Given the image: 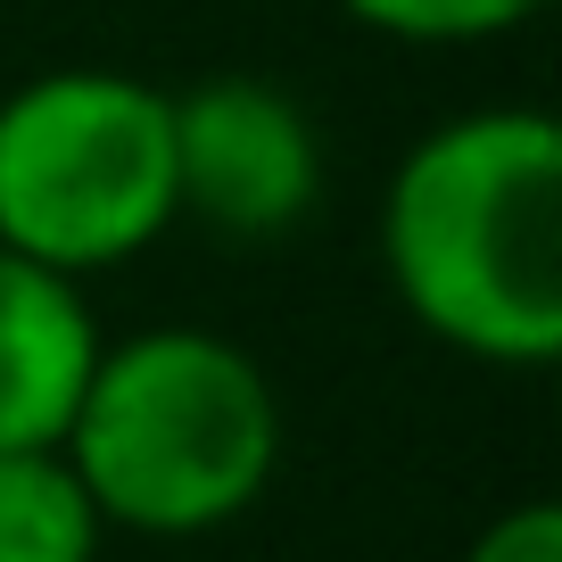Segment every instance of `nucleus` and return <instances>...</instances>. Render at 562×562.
<instances>
[{
  "label": "nucleus",
  "mask_w": 562,
  "mask_h": 562,
  "mask_svg": "<svg viewBox=\"0 0 562 562\" xmlns=\"http://www.w3.org/2000/svg\"><path fill=\"white\" fill-rule=\"evenodd\" d=\"M397 306L472 364H554L562 348V133L546 108H463L430 124L381 191Z\"/></svg>",
  "instance_id": "obj_1"
},
{
  "label": "nucleus",
  "mask_w": 562,
  "mask_h": 562,
  "mask_svg": "<svg viewBox=\"0 0 562 562\" xmlns=\"http://www.w3.org/2000/svg\"><path fill=\"white\" fill-rule=\"evenodd\" d=\"M58 456L108 529L207 538L240 521L281 463V405L248 348L199 323L100 339Z\"/></svg>",
  "instance_id": "obj_2"
},
{
  "label": "nucleus",
  "mask_w": 562,
  "mask_h": 562,
  "mask_svg": "<svg viewBox=\"0 0 562 562\" xmlns=\"http://www.w3.org/2000/svg\"><path fill=\"white\" fill-rule=\"evenodd\" d=\"M175 215V100L116 67H50L0 100V248L91 281Z\"/></svg>",
  "instance_id": "obj_3"
},
{
  "label": "nucleus",
  "mask_w": 562,
  "mask_h": 562,
  "mask_svg": "<svg viewBox=\"0 0 562 562\" xmlns=\"http://www.w3.org/2000/svg\"><path fill=\"white\" fill-rule=\"evenodd\" d=\"M323 199V133L265 75L175 91V215L215 240H281Z\"/></svg>",
  "instance_id": "obj_4"
},
{
  "label": "nucleus",
  "mask_w": 562,
  "mask_h": 562,
  "mask_svg": "<svg viewBox=\"0 0 562 562\" xmlns=\"http://www.w3.org/2000/svg\"><path fill=\"white\" fill-rule=\"evenodd\" d=\"M91 364L100 315L83 306V281L0 248V456L67 439Z\"/></svg>",
  "instance_id": "obj_5"
},
{
  "label": "nucleus",
  "mask_w": 562,
  "mask_h": 562,
  "mask_svg": "<svg viewBox=\"0 0 562 562\" xmlns=\"http://www.w3.org/2000/svg\"><path fill=\"white\" fill-rule=\"evenodd\" d=\"M108 521L58 447L0 456V562H100Z\"/></svg>",
  "instance_id": "obj_6"
},
{
  "label": "nucleus",
  "mask_w": 562,
  "mask_h": 562,
  "mask_svg": "<svg viewBox=\"0 0 562 562\" xmlns=\"http://www.w3.org/2000/svg\"><path fill=\"white\" fill-rule=\"evenodd\" d=\"M339 9L389 42H496L546 18L554 0H339Z\"/></svg>",
  "instance_id": "obj_7"
},
{
  "label": "nucleus",
  "mask_w": 562,
  "mask_h": 562,
  "mask_svg": "<svg viewBox=\"0 0 562 562\" xmlns=\"http://www.w3.org/2000/svg\"><path fill=\"white\" fill-rule=\"evenodd\" d=\"M463 562H562V505L529 496V505L496 513V521L463 546Z\"/></svg>",
  "instance_id": "obj_8"
}]
</instances>
